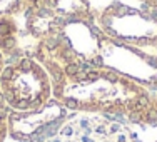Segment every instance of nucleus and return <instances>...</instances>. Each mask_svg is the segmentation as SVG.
<instances>
[{"mask_svg": "<svg viewBox=\"0 0 157 142\" xmlns=\"http://www.w3.org/2000/svg\"><path fill=\"white\" fill-rule=\"evenodd\" d=\"M52 92L65 109L125 114L134 121L145 122L154 119L147 90L114 72L80 70L77 75L59 80Z\"/></svg>", "mask_w": 157, "mask_h": 142, "instance_id": "obj_1", "label": "nucleus"}, {"mask_svg": "<svg viewBox=\"0 0 157 142\" xmlns=\"http://www.w3.org/2000/svg\"><path fill=\"white\" fill-rule=\"evenodd\" d=\"M0 92L7 106L17 112H30L50 100L52 85L44 69L30 59L7 67L0 74Z\"/></svg>", "mask_w": 157, "mask_h": 142, "instance_id": "obj_2", "label": "nucleus"}, {"mask_svg": "<svg viewBox=\"0 0 157 142\" xmlns=\"http://www.w3.org/2000/svg\"><path fill=\"white\" fill-rule=\"evenodd\" d=\"M57 142H132V136L119 122L100 115H80L62 125Z\"/></svg>", "mask_w": 157, "mask_h": 142, "instance_id": "obj_3", "label": "nucleus"}, {"mask_svg": "<svg viewBox=\"0 0 157 142\" xmlns=\"http://www.w3.org/2000/svg\"><path fill=\"white\" fill-rule=\"evenodd\" d=\"M67 109L57 100H48L44 107L30 112L12 110L9 114V130L13 139L32 142L47 134L65 119Z\"/></svg>", "mask_w": 157, "mask_h": 142, "instance_id": "obj_4", "label": "nucleus"}, {"mask_svg": "<svg viewBox=\"0 0 157 142\" xmlns=\"http://www.w3.org/2000/svg\"><path fill=\"white\" fill-rule=\"evenodd\" d=\"M9 106L0 92V142H3L7 132H9Z\"/></svg>", "mask_w": 157, "mask_h": 142, "instance_id": "obj_5", "label": "nucleus"}, {"mask_svg": "<svg viewBox=\"0 0 157 142\" xmlns=\"http://www.w3.org/2000/svg\"><path fill=\"white\" fill-rule=\"evenodd\" d=\"M152 115H154V119H157V100L152 102Z\"/></svg>", "mask_w": 157, "mask_h": 142, "instance_id": "obj_6", "label": "nucleus"}, {"mask_svg": "<svg viewBox=\"0 0 157 142\" xmlns=\"http://www.w3.org/2000/svg\"><path fill=\"white\" fill-rule=\"evenodd\" d=\"M3 70V59H2V54H0V74H2Z\"/></svg>", "mask_w": 157, "mask_h": 142, "instance_id": "obj_7", "label": "nucleus"}]
</instances>
